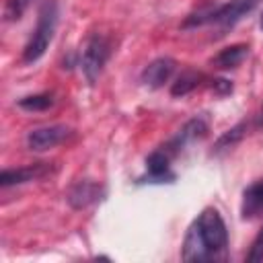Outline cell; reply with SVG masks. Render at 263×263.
I'll return each mask as SVG.
<instances>
[{"label": "cell", "instance_id": "cell-3", "mask_svg": "<svg viewBox=\"0 0 263 263\" xmlns=\"http://www.w3.org/2000/svg\"><path fill=\"white\" fill-rule=\"evenodd\" d=\"M58 18H60V12H58V2L55 0H45L41 6H39V12H37V23H35V29L33 33L29 35L25 47H23V64H35L37 60L43 58V53L47 51L51 39H53V33H55V27H58Z\"/></svg>", "mask_w": 263, "mask_h": 263}, {"label": "cell", "instance_id": "cell-2", "mask_svg": "<svg viewBox=\"0 0 263 263\" xmlns=\"http://www.w3.org/2000/svg\"><path fill=\"white\" fill-rule=\"evenodd\" d=\"M257 2L259 0H228L224 4L201 6L181 23V29H197L205 25H216L222 29L234 27L245 14H249L257 6Z\"/></svg>", "mask_w": 263, "mask_h": 263}, {"label": "cell", "instance_id": "cell-7", "mask_svg": "<svg viewBox=\"0 0 263 263\" xmlns=\"http://www.w3.org/2000/svg\"><path fill=\"white\" fill-rule=\"evenodd\" d=\"M171 160L173 156L164 148L150 152L146 158V175L140 177L138 183H173L175 173L171 171Z\"/></svg>", "mask_w": 263, "mask_h": 263}, {"label": "cell", "instance_id": "cell-17", "mask_svg": "<svg viewBox=\"0 0 263 263\" xmlns=\"http://www.w3.org/2000/svg\"><path fill=\"white\" fill-rule=\"evenodd\" d=\"M245 261H249V263H259V261H263V228L257 232V236L253 238V242H251V249H249V253L245 255Z\"/></svg>", "mask_w": 263, "mask_h": 263}, {"label": "cell", "instance_id": "cell-16", "mask_svg": "<svg viewBox=\"0 0 263 263\" xmlns=\"http://www.w3.org/2000/svg\"><path fill=\"white\" fill-rule=\"evenodd\" d=\"M31 0H6L4 4V21H18L29 8Z\"/></svg>", "mask_w": 263, "mask_h": 263}, {"label": "cell", "instance_id": "cell-15", "mask_svg": "<svg viewBox=\"0 0 263 263\" xmlns=\"http://www.w3.org/2000/svg\"><path fill=\"white\" fill-rule=\"evenodd\" d=\"M245 129H247V123H245V121H240V123H236L234 127H230L224 136H220V138H218V142H216V152H222V150L232 148V146L242 138Z\"/></svg>", "mask_w": 263, "mask_h": 263}, {"label": "cell", "instance_id": "cell-4", "mask_svg": "<svg viewBox=\"0 0 263 263\" xmlns=\"http://www.w3.org/2000/svg\"><path fill=\"white\" fill-rule=\"evenodd\" d=\"M109 55H111V41L101 33H92L86 39L82 55H80V70H82L84 78L88 80V84L97 82Z\"/></svg>", "mask_w": 263, "mask_h": 263}, {"label": "cell", "instance_id": "cell-12", "mask_svg": "<svg viewBox=\"0 0 263 263\" xmlns=\"http://www.w3.org/2000/svg\"><path fill=\"white\" fill-rule=\"evenodd\" d=\"M247 55H249V45H247V43H234V45H228V47L220 49V51L214 55L212 64H214L216 68H220V70H228V68L240 66Z\"/></svg>", "mask_w": 263, "mask_h": 263}, {"label": "cell", "instance_id": "cell-19", "mask_svg": "<svg viewBox=\"0 0 263 263\" xmlns=\"http://www.w3.org/2000/svg\"><path fill=\"white\" fill-rule=\"evenodd\" d=\"M257 125L263 127V105H261V111H259V119H257Z\"/></svg>", "mask_w": 263, "mask_h": 263}, {"label": "cell", "instance_id": "cell-14", "mask_svg": "<svg viewBox=\"0 0 263 263\" xmlns=\"http://www.w3.org/2000/svg\"><path fill=\"white\" fill-rule=\"evenodd\" d=\"M16 105L21 109H25V111H47L49 107H53V95H49V92L27 95V97L18 99Z\"/></svg>", "mask_w": 263, "mask_h": 263}, {"label": "cell", "instance_id": "cell-13", "mask_svg": "<svg viewBox=\"0 0 263 263\" xmlns=\"http://www.w3.org/2000/svg\"><path fill=\"white\" fill-rule=\"evenodd\" d=\"M201 80H203V74L201 72H197V70H185L171 84V95L173 97H185L191 90H195L201 84Z\"/></svg>", "mask_w": 263, "mask_h": 263}, {"label": "cell", "instance_id": "cell-18", "mask_svg": "<svg viewBox=\"0 0 263 263\" xmlns=\"http://www.w3.org/2000/svg\"><path fill=\"white\" fill-rule=\"evenodd\" d=\"M212 90L216 95H230L232 92V84L226 78H216V80H212Z\"/></svg>", "mask_w": 263, "mask_h": 263}, {"label": "cell", "instance_id": "cell-6", "mask_svg": "<svg viewBox=\"0 0 263 263\" xmlns=\"http://www.w3.org/2000/svg\"><path fill=\"white\" fill-rule=\"evenodd\" d=\"M103 197H105V187L92 179L76 181L66 193V201L72 210H84V208L101 201Z\"/></svg>", "mask_w": 263, "mask_h": 263}, {"label": "cell", "instance_id": "cell-9", "mask_svg": "<svg viewBox=\"0 0 263 263\" xmlns=\"http://www.w3.org/2000/svg\"><path fill=\"white\" fill-rule=\"evenodd\" d=\"M49 173H51V166L47 162H35V164H27V166H18V168H4L0 173V185L2 187L23 185L29 181L43 179Z\"/></svg>", "mask_w": 263, "mask_h": 263}, {"label": "cell", "instance_id": "cell-1", "mask_svg": "<svg viewBox=\"0 0 263 263\" xmlns=\"http://www.w3.org/2000/svg\"><path fill=\"white\" fill-rule=\"evenodd\" d=\"M228 251V228L216 208H203L187 228L181 259L189 263L222 261Z\"/></svg>", "mask_w": 263, "mask_h": 263}, {"label": "cell", "instance_id": "cell-11", "mask_svg": "<svg viewBox=\"0 0 263 263\" xmlns=\"http://www.w3.org/2000/svg\"><path fill=\"white\" fill-rule=\"evenodd\" d=\"M261 214H263V181H255L242 191L240 218L242 220H253Z\"/></svg>", "mask_w": 263, "mask_h": 263}, {"label": "cell", "instance_id": "cell-5", "mask_svg": "<svg viewBox=\"0 0 263 263\" xmlns=\"http://www.w3.org/2000/svg\"><path fill=\"white\" fill-rule=\"evenodd\" d=\"M74 132L68 125L62 123H53V125H43V127H35L27 134L25 144L31 152H45L49 148H55L58 144L66 142Z\"/></svg>", "mask_w": 263, "mask_h": 263}, {"label": "cell", "instance_id": "cell-8", "mask_svg": "<svg viewBox=\"0 0 263 263\" xmlns=\"http://www.w3.org/2000/svg\"><path fill=\"white\" fill-rule=\"evenodd\" d=\"M175 70H177V62L173 58H168V55H160V58L152 60L142 70L140 82L144 86H148V88H160V86H164L173 78Z\"/></svg>", "mask_w": 263, "mask_h": 263}, {"label": "cell", "instance_id": "cell-20", "mask_svg": "<svg viewBox=\"0 0 263 263\" xmlns=\"http://www.w3.org/2000/svg\"><path fill=\"white\" fill-rule=\"evenodd\" d=\"M259 27L263 29V12H261V18H259Z\"/></svg>", "mask_w": 263, "mask_h": 263}, {"label": "cell", "instance_id": "cell-10", "mask_svg": "<svg viewBox=\"0 0 263 263\" xmlns=\"http://www.w3.org/2000/svg\"><path fill=\"white\" fill-rule=\"evenodd\" d=\"M208 134V123L201 119V117H193V119H189L181 129H179V134L166 144V146H162L171 156H175L181 148H185L189 142H195V140H201L203 136Z\"/></svg>", "mask_w": 263, "mask_h": 263}]
</instances>
